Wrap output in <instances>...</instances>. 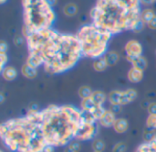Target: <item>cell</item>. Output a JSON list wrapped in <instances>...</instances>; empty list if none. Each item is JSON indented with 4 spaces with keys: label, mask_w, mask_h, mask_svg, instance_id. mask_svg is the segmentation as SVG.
<instances>
[{
    "label": "cell",
    "mask_w": 156,
    "mask_h": 152,
    "mask_svg": "<svg viewBox=\"0 0 156 152\" xmlns=\"http://www.w3.org/2000/svg\"><path fill=\"white\" fill-rule=\"evenodd\" d=\"M147 27L150 28V29H154L155 30L156 29V16L147 24Z\"/></svg>",
    "instance_id": "74e56055"
},
{
    "label": "cell",
    "mask_w": 156,
    "mask_h": 152,
    "mask_svg": "<svg viewBox=\"0 0 156 152\" xmlns=\"http://www.w3.org/2000/svg\"><path fill=\"white\" fill-rule=\"evenodd\" d=\"M138 93L135 89L130 88L125 91H122V100H121V105L122 106H126L133 102L137 98Z\"/></svg>",
    "instance_id": "30bf717a"
},
{
    "label": "cell",
    "mask_w": 156,
    "mask_h": 152,
    "mask_svg": "<svg viewBox=\"0 0 156 152\" xmlns=\"http://www.w3.org/2000/svg\"><path fill=\"white\" fill-rule=\"evenodd\" d=\"M113 129L118 134L125 133L129 128V123L125 118H117L113 125Z\"/></svg>",
    "instance_id": "4fadbf2b"
},
{
    "label": "cell",
    "mask_w": 156,
    "mask_h": 152,
    "mask_svg": "<svg viewBox=\"0 0 156 152\" xmlns=\"http://www.w3.org/2000/svg\"><path fill=\"white\" fill-rule=\"evenodd\" d=\"M92 150L93 151H97V152H103L106 149V144L105 142L102 140V139H94L93 142H92Z\"/></svg>",
    "instance_id": "484cf974"
},
{
    "label": "cell",
    "mask_w": 156,
    "mask_h": 152,
    "mask_svg": "<svg viewBox=\"0 0 156 152\" xmlns=\"http://www.w3.org/2000/svg\"><path fill=\"white\" fill-rule=\"evenodd\" d=\"M24 39L25 37L24 36H21V35H16L13 39V41L15 43V45H16L17 47H20L23 45L24 43Z\"/></svg>",
    "instance_id": "836d02e7"
},
{
    "label": "cell",
    "mask_w": 156,
    "mask_h": 152,
    "mask_svg": "<svg viewBox=\"0 0 156 152\" xmlns=\"http://www.w3.org/2000/svg\"><path fill=\"white\" fill-rule=\"evenodd\" d=\"M98 132L97 123H86L81 120V125L76 135L75 139L79 141H87L93 139Z\"/></svg>",
    "instance_id": "52a82bcc"
},
{
    "label": "cell",
    "mask_w": 156,
    "mask_h": 152,
    "mask_svg": "<svg viewBox=\"0 0 156 152\" xmlns=\"http://www.w3.org/2000/svg\"><path fill=\"white\" fill-rule=\"evenodd\" d=\"M155 13L153 9L151 8H146L144 9L141 13V19L144 22L145 25H147L154 17H155Z\"/></svg>",
    "instance_id": "603a6c76"
},
{
    "label": "cell",
    "mask_w": 156,
    "mask_h": 152,
    "mask_svg": "<svg viewBox=\"0 0 156 152\" xmlns=\"http://www.w3.org/2000/svg\"><path fill=\"white\" fill-rule=\"evenodd\" d=\"M131 63H132L133 67L137 68V69L142 70V71H144L147 68V65H148L147 60H146V58L144 55H142V56L134 59Z\"/></svg>",
    "instance_id": "ffe728a7"
},
{
    "label": "cell",
    "mask_w": 156,
    "mask_h": 152,
    "mask_svg": "<svg viewBox=\"0 0 156 152\" xmlns=\"http://www.w3.org/2000/svg\"><path fill=\"white\" fill-rule=\"evenodd\" d=\"M135 152H156V136L152 141L144 142L140 145Z\"/></svg>",
    "instance_id": "5bb4252c"
},
{
    "label": "cell",
    "mask_w": 156,
    "mask_h": 152,
    "mask_svg": "<svg viewBox=\"0 0 156 152\" xmlns=\"http://www.w3.org/2000/svg\"><path fill=\"white\" fill-rule=\"evenodd\" d=\"M47 2H48V4L50 6H56V4H57V2H58V0H47Z\"/></svg>",
    "instance_id": "60d3db41"
},
{
    "label": "cell",
    "mask_w": 156,
    "mask_h": 152,
    "mask_svg": "<svg viewBox=\"0 0 156 152\" xmlns=\"http://www.w3.org/2000/svg\"><path fill=\"white\" fill-rule=\"evenodd\" d=\"M28 53L38 56L46 72L60 74L72 69L82 57L77 35L48 28L25 36Z\"/></svg>",
    "instance_id": "6da1fadb"
},
{
    "label": "cell",
    "mask_w": 156,
    "mask_h": 152,
    "mask_svg": "<svg viewBox=\"0 0 156 152\" xmlns=\"http://www.w3.org/2000/svg\"><path fill=\"white\" fill-rule=\"evenodd\" d=\"M124 50L126 53V59L129 62H132L134 59L143 55V46L138 40L135 39L129 40L126 43Z\"/></svg>",
    "instance_id": "ba28073f"
},
{
    "label": "cell",
    "mask_w": 156,
    "mask_h": 152,
    "mask_svg": "<svg viewBox=\"0 0 156 152\" xmlns=\"http://www.w3.org/2000/svg\"><path fill=\"white\" fill-rule=\"evenodd\" d=\"M156 136V132L154 130H150V129H145L144 132V142H149V141H152Z\"/></svg>",
    "instance_id": "f1b7e54d"
},
{
    "label": "cell",
    "mask_w": 156,
    "mask_h": 152,
    "mask_svg": "<svg viewBox=\"0 0 156 152\" xmlns=\"http://www.w3.org/2000/svg\"><path fill=\"white\" fill-rule=\"evenodd\" d=\"M95 106H96V104L94 103V101L92 100L91 97L82 99V101L80 103V109L83 111L91 112L95 108Z\"/></svg>",
    "instance_id": "7402d4cb"
},
{
    "label": "cell",
    "mask_w": 156,
    "mask_h": 152,
    "mask_svg": "<svg viewBox=\"0 0 156 152\" xmlns=\"http://www.w3.org/2000/svg\"><path fill=\"white\" fill-rule=\"evenodd\" d=\"M140 2H141L142 5H144V6H151V5L156 3V0H140Z\"/></svg>",
    "instance_id": "ab89813d"
},
{
    "label": "cell",
    "mask_w": 156,
    "mask_h": 152,
    "mask_svg": "<svg viewBox=\"0 0 156 152\" xmlns=\"http://www.w3.org/2000/svg\"><path fill=\"white\" fill-rule=\"evenodd\" d=\"M122 95V91H119V90L112 91L108 95V100H109L110 104L111 105H121Z\"/></svg>",
    "instance_id": "d6986e66"
},
{
    "label": "cell",
    "mask_w": 156,
    "mask_h": 152,
    "mask_svg": "<svg viewBox=\"0 0 156 152\" xmlns=\"http://www.w3.org/2000/svg\"><path fill=\"white\" fill-rule=\"evenodd\" d=\"M69 146L75 152H80V150H81V145H80V143L79 140H73V141H71L69 144Z\"/></svg>",
    "instance_id": "d6a6232c"
},
{
    "label": "cell",
    "mask_w": 156,
    "mask_h": 152,
    "mask_svg": "<svg viewBox=\"0 0 156 152\" xmlns=\"http://www.w3.org/2000/svg\"><path fill=\"white\" fill-rule=\"evenodd\" d=\"M26 63L28 64L29 66L33 67V68H36V69H37L38 67L43 65V62H42L41 59L38 56H37L35 54H31V53H28Z\"/></svg>",
    "instance_id": "ac0fdd59"
},
{
    "label": "cell",
    "mask_w": 156,
    "mask_h": 152,
    "mask_svg": "<svg viewBox=\"0 0 156 152\" xmlns=\"http://www.w3.org/2000/svg\"><path fill=\"white\" fill-rule=\"evenodd\" d=\"M22 74L27 79H35L37 76V71L36 68L29 66L28 64H24L21 68Z\"/></svg>",
    "instance_id": "9a60e30c"
},
{
    "label": "cell",
    "mask_w": 156,
    "mask_h": 152,
    "mask_svg": "<svg viewBox=\"0 0 156 152\" xmlns=\"http://www.w3.org/2000/svg\"><path fill=\"white\" fill-rule=\"evenodd\" d=\"M104 58L108 63V66L112 67V66H114L115 64H117V62L120 60V55L118 52L111 50V51H107V53L104 55Z\"/></svg>",
    "instance_id": "2e32d148"
},
{
    "label": "cell",
    "mask_w": 156,
    "mask_h": 152,
    "mask_svg": "<svg viewBox=\"0 0 156 152\" xmlns=\"http://www.w3.org/2000/svg\"><path fill=\"white\" fill-rule=\"evenodd\" d=\"M127 150V145L124 142H118L114 145L112 152H126Z\"/></svg>",
    "instance_id": "4dcf8cb0"
},
{
    "label": "cell",
    "mask_w": 156,
    "mask_h": 152,
    "mask_svg": "<svg viewBox=\"0 0 156 152\" xmlns=\"http://www.w3.org/2000/svg\"><path fill=\"white\" fill-rule=\"evenodd\" d=\"M1 75L5 81H14L17 77V71L13 66H5L1 71Z\"/></svg>",
    "instance_id": "7c38bea8"
},
{
    "label": "cell",
    "mask_w": 156,
    "mask_h": 152,
    "mask_svg": "<svg viewBox=\"0 0 156 152\" xmlns=\"http://www.w3.org/2000/svg\"><path fill=\"white\" fill-rule=\"evenodd\" d=\"M146 128L156 131V115H149L146 119Z\"/></svg>",
    "instance_id": "83f0119b"
},
{
    "label": "cell",
    "mask_w": 156,
    "mask_h": 152,
    "mask_svg": "<svg viewBox=\"0 0 156 152\" xmlns=\"http://www.w3.org/2000/svg\"><path fill=\"white\" fill-rule=\"evenodd\" d=\"M7 61H8L7 54L6 53L0 52V69H1V71L5 67V65L7 63Z\"/></svg>",
    "instance_id": "1f68e13d"
},
{
    "label": "cell",
    "mask_w": 156,
    "mask_h": 152,
    "mask_svg": "<svg viewBox=\"0 0 156 152\" xmlns=\"http://www.w3.org/2000/svg\"><path fill=\"white\" fill-rule=\"evenodd\" d=\"M116 119H117V118H116V115L113 114L112 111L107 110L106 113L102 116V117L99 120V124H100L101 127L106 128H112Z\"/></svg>",
    "instance_id": "9c48e42d"
},
{
    "label": "cell",
    "mask_w": 156,
    "mask_h": 152,
    "mask_svg": "<svg viewBox=\"0 0 156 152\" xmlns=\"http://www.w3.org/2000/svg\"><path fill=\"white\" fill-rule=\"evenodd\" d=\"M108 63L103 57H101L99 59H96L93 62V69L96 71V72H104L107 68H108Z\"/></svg>",
    "instance_id": "44dd1931"
},
{
    "label": "cell",
    "mask_w": 156,
    "mask_h": 152,
    "mask_svg": "<svg viewBox=\"0 0 156 152\" xmlns=\"http://www.w3.org/2000/svg\"><path fill=\"white\" fill-rule=\"evenodd\" d=\"M140 0H97L90 16L92 24L112 35L132 30L141 18Z\"/></svg>",
    "instance_id": "277c9868"
},
{
    "label": "cell",
    "mask_w": 156,
    "mask_h": 152,
    "mask_svg": "<svg viewBox=\"0 0 156 152\" xmlns=\"http://www.w3.org/2000/svg\"><path fill=\"white\" fill-rule=\"evenodd\" d=\"M40 117L45 141L55 148L73 141L81 125V110L70 105H50L40 110Z\"/></svg>",
    "instance_id": "3957f363"
},
{
    "label": "cell",
    "mask_w": 156,
    "mask_h": 152,
    "mask_svg": "<svg viewBox=\"0 0 156 152\" xmlns=\"http://www.w3.org/2000/svg\"><path fill=\"white\" fill-rule=\"evenodd\" d=\"M5 1H6V0H0V3H1V4H4V3H5Z\"/></svg>",
    "instance_id": "ee69618b"
},
{
    "label": "cell",
    "mask_w": 156,
    "mask_h": 152,
    "mask_svg": "<svg viewBox=\"0 0 156 152\" xmlns=\"http://www.w3.org/2000/svg\"><path fill=\"white\" fill-rule=\"evenodd\" d=\"M93 152H97V151H93Z\"/></svg>",
    "instance_id": "f6af8a7d"
},
{
    "label": "cell",
    "mask_w": 156,
    "mask_h": 152,
    "mask_svg": "<svg viewBox=\"0 0 156 152\" xmlns=\"http://www.w3.org/2000/svg\"><path fill=\"white\" fill-rule=\"evenodd\" d=\"M149 115H156V102H152L147 108Z\"/></svg>",
    "instance_id": "d590c367"
},
{
    "label": "cell",
    "mask_w": 156,
    "mask_h": 152,
    "mask_svg": "<svg viewBox=\"0 0 156 152\" xmlns=\"http://www.w3.org/2000/svg\"><path fill=\"white\" fill-rule=\"evenodd\" d=\"M128 80L133 83H138L140 82L143 81L144 77V71L139 70L137 68L132 67L127 74Z\"/></svg>",
    "instance_id": "8fae6325"
},
{
    "label": "cell",
    "mask_w": 156,
    "mask_h": 152,
    "mask_svg": "<svg viewBox=\"0 0 156 152\" xmlns=\"http://www.w3.org/2000/svg\"><path fill=\"white\" fill-rule=\"evenodd\" d=\"M106 109L102 106H96L95 108L90 112L92 114V116L95 117V119L99 122V120L102 117V116L106 113Z\"/></svg>",
    "instance_id": "4316f807"
},
{
    "label": "cell",
    "mask_w": 156,
    "mask_h": 152,
    "mask_svg": "<svg viewBox=\"0 0 156 152\" xmlns=\"http://www.w3.org/2000/svg\"><path fill=\"white\" fill-rule=\"evenodd\" d=\"M4 100H5L4 94H3V93H1V94H0V103H3V102H4Z\"/></svg>",
    "instance_id": "7bdbcfd3"
},
{
    "label": "cell",
    "mask_w": 156,
    "mask_h": 152,
    "mask_svg": "<svg viewBox=\"0 0 156 152\" xmlns=\"http://www.w3.org/2000/svg\"><path fill=\"white\" fill-rule=\"evenodd\" d=\"M22 6L24 37L31 32L52 28L56 15L47 0H22Z\"/></svg>",
    "instance_id": "5b68a950"
},
{
    "label": "cell",
    "mask_w": 156,
    "mask_h": 152,
    "mask_svg": "<svg viewBox=\"0 0 156 152\" xmlns=\"http://www.w3.org/2000/svg\"><path fill=\"white\" fill-rule=\"evenodd\" d=\"M0 135L5 148L13 152H42L47 145L39 110H28L24 117L2 123Z\"/></svg>",
    "instance_id": "7a4b0ae2"
},
{
    "label": "cell",
    "mask_w": 156,
    "mask_h": 152,
    "mask_svg": "<svg viewBox=\"0 0 156 152\" xmlns=\"http://www.w3.org/2000/svg\"><path fill=\"white\" fill-rule=\"evenodd\" d=\"M112 36V33L92 23L81 27L77 37L80 42L82 57L94 60L103 57L108 51V45Z\"/></svg>",
    "instance_id": "8992f818"
},
{
    "label": "cell",
    "mask_w": 156,
    "mask_h": 152,
    "mask_svg": "<svg viewBox=\"0 0 156 152\" xmlns=\"http://www.w3.org/2000/svg\"><path fill=\"white\" fill-rule=\"evenodd\" d=\"M42 152H55V147L51 146V145H46L45 148L43 149Z\"/></svg>",
    "instance_id": "f35d334b"
},
{
    "label": "cell",
    "mask_w": 156,
    "mask_h": 152,
    "mask_svg": "<svg viewBox=\"0 0 156 152\" xmlns=\"http://www.w3.org/2000/svg\"><path fill=\"white\" fill-rule=\"evenodd\" d=\"M7 50H8V44L5 41L2 40L1 43H0V52L6 53Z\"/></svg>",
    "instance_id": "8d00e7d4"
},
{
    "label": "cell",
    "mask_w": 156,
    "mask_h": 152,
    "mask_svg": "<svg viewBox=\"0 0 156 152\" xmlns=\"http://www.w3.org/2000/svg\"><path fill=\"white\" fill-rule=\"evenodd\" d=\"M91 98L96 104V106H102L107 100V95L104 92L97 90V91H93Z\"/></svg>",
    "instance_id": "e0dca14e"
},
{
    "label": "cell",
    "mask_w": 156,
    "mask_h": 152,
    "mask_svg": "<svg viewBox=\"0 0 156 152\" xmlns=\"http://www.w3.org/2000/svg\"><path fill=\"white\" fill-rule=\"evenodd\" d=\"M63 13L67 17H74L78 13V6L74 3H69L63 7Z\"/></svg>",
    "instance_id": "cb8c5ba5"
},
{
    "label": "cell",
    "mask_w": 156,
    "mask_h": 152,
    "mask_svg": "<svg viewBox=\"0 0 156 152\" xmlns=\"http://www.w3.org/2000/svg\"><path fill=\"white\" fill-rule=\"evenodd\" d=\"M64 152H75V151H74V150H72L69 145H68V146H66V147H65V149H64Z\"/></svg>",
    "instance_id": "b9f144b4"
},
{
    "label": "cell",
    "mask_w": 156,
    "mask_h": 152,
    "mask_svg": "<svg viewBox=\"0 0 156 152\" xmlns=\"http://www.w3.org/2000/svg\"><path fill=\"white\" fill-rule=\"evenodd\" d=\"M92 93H93V91L90 89V86H87V85L81 86V87L79 89V91H78L79 96H80L81 99H86V98L91 97Z\"/></svg>",
    "instance_id": "d4e9b609"
},
{
    "label": "cell",
    "mask_w": 156,
    "mask_h": 152,
    "mask_svg": "<svg viewBox=\"0 0 156 152\" xmlns=\"http://www.w3.org/2000/svg\"><path fill=\"white\" fill-rule=\"evenodd\" d=\"M144 26H145L144 22L140 18L138 21L135 22V24H134L133 27L132 28V31H133V32H135V33H139V32H141V31L144 29Z\"/></svg>",
    "instance_id": "f546056e"
},
{
    "label": "cell",
    "mask_w": 156,
    "mask_h": 152,
    "mask_svg": "<svg viewBox=\"0 0 156 152\" xmlns=\"http://www.w3.org/2000/svg\"><path fill=\"white\" fill-rule=\"evenodd\" d=\"M122 105H111L110 111H112L115 115H118L122 111Z\"/></svg>",
    "instance_id": "e575fe53"
},
{
    "label": "cell",
    "mask_w": 156,
    "mask_h": 152,
    "mask_svg": "<svg viewBox=\"0 0 156 152\" xmlns=\"http://www.w3.org/2000/svg\"><path fill=\"white\" fill-rule=\"evenodd\" d=\"M155 54H156V50H155Z\"/></svg>",
    "instance_id": "bcb514c9"
}]
</instances>
